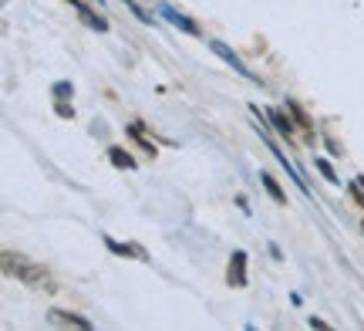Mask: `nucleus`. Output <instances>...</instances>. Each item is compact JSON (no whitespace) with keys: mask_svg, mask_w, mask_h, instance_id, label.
Here are the masks:
<instances>
[{"mask_svg":"<svg viewBox=\"0 0 364 331\" xmlns=\"http://www.w3.org/2000/svg\"><path fill=\"white\" fill-rule=\"evenodd\" d=\"M54 321H61V325H75V328H91L85 318H75V315H65V311H51Z\"/></svg>","mask_w":364,"mask_h":331,"instance_id":"obj_4","label":"nucleus"},{"mask_svg":"<svg viewBox=\"0 0 364 331\" xmlns=\"http://www.w3.org/2000/svg\"><path fill=\"white\" fill-rule=\"evenodd\" d=\"M270 119H273V125H277V132H280V135H290V122H287L280 112H273Z\"/></svg>","mask_w":364,"mask_h":331,"instance_id":"obj_7","label":"nucleus"},{"mask_svg":"<svg viewBox=\"0 0 364 331\" xmlns=\"http://www.w3.org/2000/svg\"><path fill=\"white\" fill-rule=\"evenodd\" d=\"M71 4H75V7H81V4H78V0H71Z\"/></svg>","mask_w":364,"mask_h":331,"instance_id":"obj_9","label":"nucleus"},{"mask_svg":"<svg viewBox=\"0 0 364 331\" xmlns=\"http://www.w3.org/2000/svg\"><path fill=\"white\" fill-rule=\"evenodd\" d=\"M263 186H267V193H270V196L277 199V203H287L284 189H280V186H277V179H273V176H263Z\"/></svg>","mask_w":364,"mask_h":331,"instance_id":"obj_6","label":"nucleus"},{"mask_svg":"<svg viewBox=\"0 0 364 331\" xmlns=\"http://www.w3.org/2000/svg\"><path fill=\"white\" fill-rule=\"evenodd\" d=\"M112 162H115L118 169H132V166H135V159L125 156V149H112Z\"/></svg>","mask_w":364,"mask_h":331,"instance_id":"obj_5","label":"nucleus"},{"mask_svg":"<svg viewBox=\"0 0 364 331\" xmlns=\"http://www.w3.org/2000/svg\"><path fill=\"white\" fill-rule=\"evenodd\" d=\"M162 14H166V17H169V21H172L176 27H182V31H189V34H199V27H196L193 21H186L182 14H176L172 7H162Z\"/></svg>","mask_w":364,"mask_h":331,"instance_id":"obj_3","label":"nucleus"},{"mask_svg":"<svg viewBox=\"0 0 364 331\" xmlns=\"http://www.w3.org/2000/svg\"><path fill=\"white\" fill-rule=\"evenodd\" d=\"M317 169L324 172V176H327V179H331V183H338V176H334V169H331V166H327L324 159H317Z\"/></svg>","mask_w":364,"mask_h":331,"instance_id":"obj_8","label":"nucleus"},{"mask_svg":"<svg viewBox=\"0 0 364 331\" xmlns=\"http://www.w3.org/2000/svg\"><path fill=\"white\" fill-rule=\"evenodd\" d=\"M230 280H233L236 288H243V284H247V253H243V251L233 253V264H230Z\"/></svg>","mask_w":364,"mask_h":331,"instance_id":"obj_1","label":"nucleus"},{"mask_svg":"<svg viewBox=\"0 0 364 331\" xmlns=\"http://www.w3.org/2000/svg\"><path fill=\"white\" fill-rule=\"evenodd\" d=\"M213 51L220 54V58H223V61H226V65H233V71H240V75H247V78H253V75H250L247 68H243V61H240V58H236L233 51H226V48H223L220 41H213Z\"/></svg>","mask_w":364,"mask_h":331,"instance_id":"obj_2","label":"nucleus"}]
</instances>
